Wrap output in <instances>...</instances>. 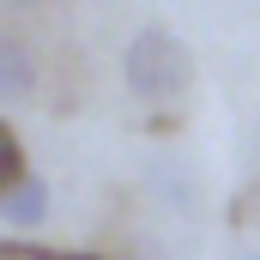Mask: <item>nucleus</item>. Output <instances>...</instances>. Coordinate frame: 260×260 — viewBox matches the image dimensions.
Returning a JSON list of instances; mask_svg holds the SVG:
<instances>
[{"label":"nucleus","instance_id":"nucleus-1","mask_svg":"<svg viewBox=\"0 0 260 260\" xmlns=\"http://www.w3.org/2000/svg\"><path fill=\"white\" fill-rule=\"evenodd\" d=\"M121 79L139 103H176L188 85H194V61H188V43L164 24H145L133 30V43L121 49Z\"/></svg>","mask_w":260,"mask_h":260},{"label":"nucleus","instance_id":"nucleus-5","mask_svg":"<svg viewBox=\"0 0 260 260\" xmlns=\"http://www.w3.org/2000/svg\"><path fill=\"white\" fill-rule=\"evenodd\" d=\"M24 176V145H18V133L0 121V188H12Z\"/></svg>","mask_w":260,"mask_h":260},{"label":"nucleus","instance_id":"nucleus-2","mask_svg":"<svg viewBox=\"0 0 260 260\" xmlns=\"http://www.w3.org/2000/svg\"><path fill=\"white\" fill-rule=\"evenodd\" d=\"M0 218H6L12 230H37V224L49 218V182L24 170L12 188H0Z\"/></svg>","mask_w":260,"mask_h":260},{"label":"nucleus","instance_id":"nucleus-7","mask_svg":"<svg viewBox=\"0 0 260 260\" xmlns=\"http://www.w3.org/2000/svg\"><path fill=\"white\" fill-rule=\"evenodd\" d=\"M254 260H260V254H254Z\"/></svg>","mask_w":260,"mask_h":260},{"label":"nucleus","instance_id":"nucleus-6","mask_svg":"<svg viewBox=\"0 0 260 260\" xmlns=\"http://www.w3.org/2000/svg\"><path fill=\"white\" fill-rule=\"evenodd\" d=\"M6 6H37V0H6Z\"/></svg>","mask_w":260,"mask_h":260},{"label":"nucleus","instance_id":"nucleus-3","mask_svg":"<svg viewBox=\"0 0 260 260\" xmlns=\"http://www.w3.org/2000/svg\"><path fill=\"white\" fill-rule=\"evenodd\" d=\"M37 91V55L24 49V43H0V103H24Z\"/></svg>","mask_w":260,"mask_h":260},{"label":"nucleus","instance_id":"nucleus-4","mask_svg":"<svg viewBox=\"0 0 260 260\" xmlns=\"http://www.w3.org/2000/svg\"><path fill=\"white\" fill-rule=\"evenodd\" d=\"M0 260H103V254H79V248H49V242H12V236H0Z\"/></svg>","mask_w":260,"mask_h":260}]
</instances>
